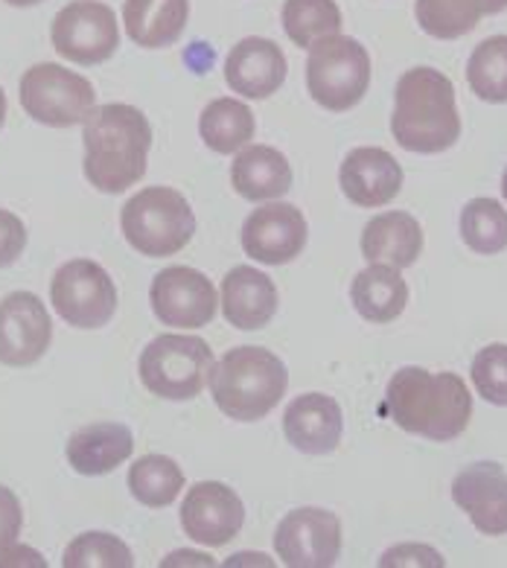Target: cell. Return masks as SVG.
Wrapping results in <instances>:
<instances>
[{"label": "cell", "instance_id": "1", "mask_svg": "<svg viewBox=\"0 0 507 568\" xmlns=\"http://www.w3.org/2000/svg\"><path fill=\"white\" fill-rule=\"evenodd\" d=\"M385 412L403 432L449 444L473 417V397L458 374H429L426 367H399L385 390Z\"/></svg>", "mask_w": 507, "mask_h": 568}, {"label": "cell", "instance_id": "2", "mask_svg": "<svg viewBox=\"0 0 507 568\" xmlns=\"http://www.w3.org/2000/svg\"><path fill=\"white\" fill-rule=\"evenodd\" d=\"M85 179L100 193H123L146 175L152 125L146 114L125 102L97 105L82 123Z\"/></svg>", "mask_w": 507, "mask_h": 568}, {"label": "cell", "instance_id": "3", "mask_svg": "<svg viewBox=\"0 0 507 568\" xmlns=\"http://www.w3.org/2000/svg\"><path fill=\"white\" fill-rule=\"evenodd\" d=\"M391 134L406 152L437 155L460 138V114L455 85L435 68H412L394 88Z\"/></svg>", "mask_w": 507, "mask_h": 568}, {"label": "cell", "instance_id": "4", "mask_svg": "<svg viewBox=\"0 0 507 568\" xmlns=\"http://www.w3.org/2000/svg\"><path fill=\"white\" fill-rule=\"evenodd\" d=\"M290 388L283 358L266 347L242 344L227 351L211 371V394L219 412L236 423H257L277 408Z\"/></svg>", "mask_w": 507, "mask_h": 568}, {"label": "cell", "instance_id": "5", "mask_svg": "<svg viewBox=\"0 0 507 568\" xmlns=\"http://www.w3.org/2000/svg\"><path fill=\"white\" fill-rule=\"evenodd\" d=\"M120 227L143 257H172L193 240L195 216L179 190L146 187L123 204Z\"/></svg>", "mask_w": 507, "mask_h": 568}, {"label": "cell", "instance_id": "6", "mask_svg": "<svg viewBox=\"0 0 507 568\" xmlns=\"http://www.w3.org/2000/svg\"><path fill=\"white\" fill-rule=\"evenodd\" d=\"M213 351L199 335H158L141 353V382L149 394L184 403L202 394L211 382Z\"/></svg>", "mask_w": 507, "mask_h": 568}, {"label": "cell", "instance_id": "7", "mask_svg": "<svg viewBox=\"0 0 507 568\" xmlns=\"http://www.w3.org/2000/svg\"><path fill=\"white\" fill-rule=\"evenodd\" d=\"M306 88L321 109L336 114L359 105L371 88V55L362 41L329 36L313 44L306 59Z\"/></svg>", "mask_w": 507, "mask_h": 568}, {"label": "cell", "instance_id": "8", "mask_svg": "<svg viewBox=\"0 0 507 568\" xmlns=\"http://www.w3.org/2000/svg\"><path fill=\"white\" fill-rule=\"evenodd\" d=\"M18 100L36 123L53 125V129L85 123L88 114L97 109L94 85L85 77L53 62L32 64L21 77Z\"/></svg>", "mask_w": 507, "mask_h": 568}, {"label": "cell", "instance_id": "9", "mask_svg": "<svg viewBox=\"0 0 507 568\" xmlns=\"http://www.w3.org/2000/svg\"><path fill=\"white\" fill-rule=\"evenodd\" d=\"M50 301L59 318L77 329L105 327L118 312V288L109 272L91 260H71L53 274Z\"/></svg>", "mask_w": 507, "mask_h": 568}, {"label": "cell", "instance_id": "10", "mask_svg": "<svg viewBox=\"0 0 507 568\" xmlns=\"http://www.w3.org/2000/svg\"><path fill=\"white\" fill-rule=\"evenodd\" d=\"M50 39L55 53L73 64L109 62L120 44L114 9L97 0H73L53 18Z\"/></svg>", "mask_w": 507, "mask_h": 568}, {"label": "cell", "instance_id": "11", "mask_svg": "<svg viewBox=\"0 0 507 568\" xmlns=\"http://www.w3.org/2000/svg\"><path fill=\"white\" fill-rule=\"evenodd\" d=\"M274 551L290 568H329L342 554V519L324 507H297L283 516Z\"/></svg>", "mask_w": 507, "mask_h": 568}, {"label": "cell", "instance_id": "12", "mask_svg": "<svg viewBox=\"0 0 507 568\" xmlns=\"http://www.w3.org/2000/svg\"><path fill=\"white\" fill-rule=\"evenodd\" d=\"M149 304L164 327L199 329L216 318V288L190 265H170L155 274L149 288Z\"/></svg>", "mask_w": 507, "mask_h": 568}, {"label": "cell", "instance_id": "13", "mask_svg": "<svg viewBox=\"0 0 507 568\" xmlns=\"http://www.w3.org/2000/svg\"><path fill=\"white\" fill-rule=\"evenodd\" d=\"M242 525H245V505L227 484L199 481L184 496L181 528L193 542L222 548L240 537Z\"/></svg>", "mask_w": 507, "mask_h": 568}, {"label": "cell", "instance_id": "14", "mask_svg": "<svg viewBox=\"0 0 507 568\" xmlns=\"http://www.w3.org/2000/svg\"><path fill=\"white\" fill-rule=\"evenodd\" d=\"M53 342V324L32 292H12L0 301V365H36Z\"/></svg>", "mask_w": 507, "mask_h": 568}, {"label": "cell", "instance_id": "15", "mask_svg": "<svg viewBox=\"0 0 507 568\" xmlns=\"http://www.w3.org/2000/svg\"><path fill=\"white\" fill-rule=\"evenodd\" d=\"M306 236H310V227H306L304 213L297 211L295 204L272 202L245 219L242 251L254 263L286 265L301 257Z\"/></svg>", "mask_w": 507, "mask_h": 568}, {"label": "cell", "instance_id": "16", "mask_svg": "<svg viewBox=\"0 0 507 568\" xmlns=\"http://www.w3.org/2000/svg\"><path fill=\"white\" fill-rule=\"evenodd\" d=\"M453 501L484 537L507 534V473L493 460L460 469L453 481Z\"/></svg>", "mask_w": 507, "mask_h": 568}, {"label": "cell", "instance_id": "17", "mask_svg": "<svg viewBox=\"0 0 507 568\" xmlns=\"http://www.w3.org/2000/svg\"><path fill=\"white\" fill-rule=\"evenodd\" d=\"M338 184L356 207H385L403 190V166L385 149L359 146L342 161Z\"/></svg>", "mask_w": 507, "mask_h": 568}, {"label": "cell", "instance_id": "18", "mask_svg": "<svg viewBox=\"0 0 507 568\" xmlns=\"http://www.w3.org/2000/svg\"><path fill=\"white\" fill-rule=\"evenodd\" d=\"M286 55L272 39L249 36L225 59V82L245 100H268L286 82Z\"/></svg>", "mask_w": 507, "mask_h": 568}, {"label": "cell", "instance_id": "19", "mask_svg": "<svg viewBox=\"0 0 507 568\" xmlns=\"http://www.w3.org/2000/svg\"><path fill=\"white\" fill-rule=\"evenodd\" d=\"M283 435L304 455L336 452L344 435L342 405L327 394H301L283 414Z\"/></svg>", "mask_w": 507, "mask_h": 568}, {"label": "cell", "instance_id": "20", "mask_svg": "<svg viewBox=\"0 0 507 568\" xmlns=\"http://www.w3.org/2000/svg\"><path fill=\"white\" fill-rule=\"evenodd\" d=\"M222 312L236 329H263L277 312V286L268 274L236 265L222 281Z\"/></svg>", "mask_w": 507, "mask_h": 568}, {"label": "cell", "instance_id": "21", "mask_svg": "<svg viewBox=\"0 0 507 568\" xmlns=\"http://www.w3.org/2000/svg\"><path fill=\"white\" fill-rule=\"evenodd\" d=\"M362 254L367 263L408 268L423 254V227L412 213H379L362 231Z\"/></svg>", "mask_w": 507, "mask_h": 568}, {"label": "cell", "instance_id": "22", "mask_svg": "<svg viewBox=\"0 0 507 568\" xmlns=\"http://www.w3.org/2000/svg\"><path fill=\"white\" fill-rule=\"evenodd\" d=\"M231 184L249 202H277L292 190V166L274 146H245L231 164Z\"/></svg>", "mask_w": 507, "mask_h": 568}, {"label": "cell", "instance_id": "23", "mask_svg": "<svg viewBox=\"0 0 507 568\" xmlns=\"http://www.w3.org/2000/svg\"><path fill=\"white\" fill-rule=\"evenodd\" d=\"M134 437L123 423H94L73 432L68 440V464L79 475H105L132 458Z\"/></svg>", "mask_w": 507, "mask_h": 568}, {"label": "cell", "instance_id": "24", "mask_svg": "<svg viewBox=\"0 0 507 568\" xmlns=\"http://www.w3.org/2000/svg\"><path fill=\"white\" fill-rule=\"evenodd\" d=\"M190 0H125L123 24L138 48H172L187 27Z\"/></svg>", "mask_w": 507, "mask_h": 568}, {"label": "cell", "instance_id": "25", "mask_svg": "<svg viewBox=\"0 0 507 568\" xmlns=\"http://www.w3.org/2000/svg\"><path fill=\"white\" fill-rule=\"evenodd\" d=\"M351 301L362 318L371 324H391L408 304V283L394 265L371 263L353 277Z\"/></svg>", "mask_w": 507, "mask_h": 568}, {"label": "cell", "instance_id": "26", "mask_svg": "<svg viewBox=\"0 0 507 568\" xmlns=\"http://www.w3.org/2000/svg\"><path fill=\"white\" fill-rule=\"evenodd\" d=\"M507 9V0H417L414 16L426 36L440 41H453L467 36L487 16H499Z\"/></svg>", "mask_w": 507, "mask_h": 568}, {"label": "cell", "instance_id": "27", "mask_svg": "<svg viewBox=\"0 0 507 568\" xmlns=\"http://www.w3.org/2000/svg\"><path fill=\"white\" fill-rule=\"evenodd\" d=\"M254 132H257V123H254L251 109L231 97L213 100L199 118V134H202L204 146L213 149L216 155H231V152L245 149L254 141Z\"/></svg>", "mask_w": 507, "mask_h": 568}, {"label": "cell", "instance_id": "28", "mask_svg": "<svg viewBox=\"0 0 507 568\" xmlns=\"http://www.w3.org/2000/svg\"><path fill=\"white\" fill-rule=\"evenodd\" d=\"M283 30L297 48L310 50L318 41L338 36L342 9L336 0H286L283 3Z\"/></svg>", "mask_w": 507, "mask_h": 568}, {"label": "cell", "instance_id": "29", "mask_svg": "<svg viewBox=\"0 0 507 568\" xmlns=\"http://www.w3.org/2000/svg\"><path fill=\"white\" fill-rule=\"evenodd\" d=\"M129 490L146 507H170L184 490V473L166 455H143L129 469Z\"/></svg>", "mask_w": 507, "mask_h": 568}, {"label": "cell", "instance_id": "30", "mask_svg": "<svg viewBox=\"0 0 507 568\" xmlns=\"http://www.w3.org/2000/svg\"><path fill=\"white\" fill-rule=\"evenodd\" d=\"M460 236L476 254H501L507 248V211L496 199H473L460 211Z\"/></svg>", "mask_w": 507, "mask_h": 568}, {"label": "cell", "instance_id": "31", "mask_svg": "<svg viewBox=\"0 0 507 568\" xmlns=\"http://www.w3.org/2000/svg\"><path fill=\"white\" fill-rule=\"evenodd\" d=\"M467 82L484 102H507V36L484 39L467 62Z\"/></svg>", "mask_w": 507, "mask_h": 568}, {"label": "cell", "instance_id": "32", "mask_svg": "<svg viewBox=\"0 0 507 568\" xmlns=\"http://www.w3.org/2000/svg\"><path fill=\"white\" fill-rule=\"evenodd\" d=\"M64 568H132L134 557L129 545L114 534L88 530L64 548Z\"/></svg>", "mask_w": 507, "mask_h": 568}, {"label": "cell", "instance_id": "33", "mask_svg": "<svg viewBox=\"0 0 507 568\" xmlns=\"http://www.w3.org/2000/svg\"><path fill=\"white\" fill-rule=\"evenodd\" d=\"M473 385L490 405L507 408V344H487L473 358Z\"/></svg>", "mask_w": 507, "mask_h": 568}, {"label": "cell", "instance_id": "34", "mask_svg": "<svg viewBox=\"0 0 507 568\" xmlns=\"http://www.w3.org/2000/svg\"><path fill=\"white\" fill-rule=\"evenodd\" d=\"M27 248V227L16 213L0 211V268L16 263Z\"/></svg>", "mask_w": 507, "mask_h": 568}, {"label": "cell", "instance_id": "35", "mask_svg": "<svg viewBox=\"0 0 507 568\" xmlns=\"http://www.w3.org/2000/svg\"><path fill=\"white\" fill-rule=\"evenodd\" d=\"M21 525H24L21 501L16 493L0 484V554L16 545V539L21 537Z\"/></svg>", "mask_w": 507, "mask_h": 568}, {"label": "cell", "instance_id": "36", "mask_svg": "<svg viewBox=\"0 0 507 568\" xmlns=\"http://www.w3.org/2000/svg\"><path fill=\"white\" fill-rule=\"evenodd\" d=\"M379 566H444V557L429 545H397L383 554Z\"/></svg>", "mask_w": 507, "mask_h": 568}, {"label": "cell", "instance_id": "37", "mask_svg": "<svg viewBox=\"0 0 507 568\" xmlns=\"http://www.w3.org/2000/svg\"><path fill=\"white\" fill-rule=\"evenodd\" d=\"M7 566H39L44 568L48 562L41 560L39 554L32 551V548H12V551H3L0 554V568H7Z\"/></svg>", "mask_w": 507, "mask_h": 568}, {"label": "cell", "instance_id": "38", "mask_svg": "<svg viewBox=\"0 0 507 568\" xmlns=\"http://www.w3.org/2000/svg\"><path fill=\"white\" fill-rule=\"evenodd\" d=\"M195 562V566H213V557H207V554H195V551H179V554H172L170 560L164 562V566H172V562Z\"/></svg>", "mask_w": 507, "mask_h": 568}, {"label": "cell", "instance_id": "39", "mask_svg": "<svg viewBox=\"0 0 507 568\" xmlns=\"http://www.w3.org/2000/svg\"><path fill=\"white\" fill-rule=\"evenodd\" d=\"M7 123V94H3V88H0V129Z\"/></svg>", "mask_w": 507, "mask_h": 568}, {"label": "cell", "instance_id": "40", "mask_svg": "<svg viewBox=\"0 0 507 568\" xmlns=\"http://www.w3.org/2000/svg\"><path fill=\"white\" fill-rule=\"evenodd\" d=\"M9 7H36V3H41V0H7Z\"/></svg>", "mask_w": 507, "mask_h": 568}, {"label": "cell", "instance_id": "41", "mask_svg": "<svg viewBox=\"0 0 507 568\" xmlns=\"http://www.w3.org/2000/svg\"><path fill=\"white\" fill-rule=\"evenodd\" d=\"M501 195H505V202H507V166L505 172H501Z\"/></svg>", "mask_w": 507, "mask_h": 568}]
</instances>
